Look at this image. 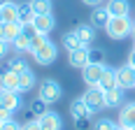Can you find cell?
Listing matches in <instances>:
<instances>
[{
  "label": "cell",
  "mask_w": 135,
  "mask_h": 130,
  "mask_svg": "<svg viewBox=\"0 0 135 130\" xmlns=\"http://www.w3.org/2000/svg\"><path fill=\"white\" fill-rule=\"evenodd\" d=\"M7 44H9V42H5V39H0V61H2V58L7 56V51H9V49H7Z\"/></svg>",
  "instance_id": "cell-33"
},
{
  "label": "cell",
  "mask_w": 135,
  "mask_h": 130,
  "mask_svg": "<svg viewBox=\"0 0 135 130\" xmlns=\"http://www.w3.org/2000/svg\"><path fill=\"white\" fill-rule=\"evenodd\" d=\"M103 72H105V65L103 63H89L84 70H81V79H84L86 86H98Z\"/></svg>",
  "instance_id": "cell-5"
},
{
  "label": "cell",
  "mask_w": 135,
  "mask_h": 130,
  "mask_svg": "<svg viewBox=\"0 0 135 130\" xmlns=\"http://www.w3.org/2000/svg\"><path fill=\"white\" fill-rule=\"evenodd\" d=\"M81 2H84V5H89V7H100V2H103V0H81Z\"/></svg>",
  "instance_id": "cell-35"
},
{
  "label": "cell",
  "mask_w": 135,
  "mask_h": 130,
  "mask_svg": "<svg viewBox=\"0 0 135 130\" xmlns=\"http://www.w3.org/2000/svg\"><path fill=\"white\" fill-rule=\"evenodd\" d=\"M114 126H117V123H114L112 118H98L93 123V130H112Z\"/></svg>",
  "instance_id": "cell-28"
},
{
  "label": "cell",
  "mask_w": 135,
  "mask_h": 130,
  "mask_svg": "<svg viewBox=\"0 0 135 130\" xmlns=\"http://www.w3.org/2000/svg\"><path fill=\"white\" fill-rule=\"evenodd\" d=\"M61 44H63V49H68V51H75V49L84 47V44H81V39H79V35H77L75 30L65 33V35H63V39H61Z\"/></svg>",
  "instance_id": "cell-23"
},
{
  "label": "cell",
  "mask_w": 135,
  "mask_h": 130,
  "mask_svg": "<svg viewBox=\"0 0 135 130\" xmlns=\"http://www.w3.org/2000/svg\"><path fill=\"white\" fill-rule=\"evenodd\" d=\"M33 26H35V30H37V33L49 35V33L56 28V19H54V14H35Z\"/></svg>",
  "instance_id": "cell-8"
},
{
  "label": "cell",
  "mask_w": 135,
  "mask_h": 130,
  "mask_svg": "<svg viewBox=\"0 0 135 130\" xmlns=\"http://www.w3.org/2000/svg\"><path fill=\"white\" fill-rule=\"evenodd\" d=\"M103 91H109V88H114L117 86V70H112L105 65V72H103V77H100V84H98Z\"/></svg>",
  "instance_id": "cell-21"
},
{
  "label": "cell",
  "mask_w": 135,
  "mask_h": 130,
  "mask_svg": "<svg viewBox=\"0 0 135 130\" xmlns=\"http://www.w3.org/2000/svg\"><path fill=\"white\" fill-rule=\"evenodd\" d=\"M119 126L121 128H135V102H128L119 112Z\"/></svg>",
  "instance_id": "cell-13"
},
{
  "label": "cell",
  "mask_w": 135,
  "mask_h": 130,
  "mask_svg": "<svg viewBox=\"0 0 135 130\" xmlns=\"http://www.w3.org/2000/svg\"><path fill=\"white\" fill-rule=\"evenodd\" d=\"M131 35H133V39H135V26H133V33H131Z\"/></svg>",
  "instance_id": "cell-38"
},
{
  "label": "cell",
  "mask_w": 135,
  "mask_h": 130,
  "mask_svg": "<svg viewBox=\"0 0 135 130\" xmlns=\"http://www.w3.org/2000/svg\"><path fill=\"white\" fill-rule=\"evenodd\" d=\"M135 21H131V16H112L109 23L105 26V33H107L112 39H123L133 33Z\"/></svg>",
  "instance_id": "cell-1"
},
{
  "label": "cell",
  "mask_w": 135,
  "mask_h": 130,
  "mask_svg": "<svg viewBox=\"0 0 135 130\" xmlns=\"http://www.w3.org/2000/svg\"><path fill=\"white\" fill-rule=\"evenodd\" d=\"M68 63H70V67L84 70L89 65V47H79L75 51H68Z\"/></svg>",
  "instance_id": "cell-7"
},
{
  "label": "cell",
  "mask_w": 135,
  "mask_h": 130,
  "mask_svg": "<svg viewBox=\"0 0 135 130\" xmlns=\"http://www.w3.org/2000/svg\"><path fill=\"white\" fill-rule=\"evenodd\" d=\"M133 49H135V44H133Z\"/></svg>",
  "instance_id": "cell-42"
},
{
  "label": "cell",
  "mask_w": 135,
  "mask_h": 130,
  "mask_svg": "<svg viewBox=\"0 0 135 130\" xmlns=\"http://www.w3.org/2000/svg\"><path fill=\"white\" fill-rule=\"evenodd\" d=\"M0 126H2V121H0Z\"/></svg>",
  "instance_id": "cell-41"
},
{
  "label": "cell",
  "mask_w": 135,
  "mask_h": 130,
  "mask_svg": "<svg viewBox=\"0 0 135 130\" xmlns=\"http://www.w3.org/2000/svg\"><path fill=\"white\" fill-rule=\"evenodd\" d=\"M37 98H42L47 104H54V102H58L63 98V88H61V84L54 81V79H44L40 84V88H37Z\"/></svg>",
  "instance_id": "cell-2"
},
{
  "label": "cell",
  "mask_w": 135,
  "mask_h": 130,
  "mask_svg": "<svg viewBox=\"0 0 135 130\" xmlns=\"http://www.w3.org/2000/svg\"><path fill=\"white\" fill-rule=\"evenodd\" d=\"M105 7L112 16H128L131 14V2L128 0H107Z\"/></svg>",
  "instance_id": "cell-15"
},
{
  "label": "cell",
  "mask_w": 135,
  "mask_h": 130,
  "mask_svg": "<svg viewBox=\"0 0 135 130\" xmlns=\"http://www.w3.org/2000/svg\"><path fill=\"white\" fill-rule=\"evenodd\" d=\"M0 16H2L5 23H7V21H19V2H16V0H2V5H0Z\"/></svg>",
  "instance_id": "cell-11"
},
{
  "label": "cell",
  "mask_w": 135,
  "mask_h": 130,
  "mask_svg": "<svg viewBox=\"0 0 135 130\" xmlns=\"http://www.w3.org/2000/svg\"><path fill=\"white\" fill-rule=\"evenodd\" d=\"M47 112H49V104L44 102L42 98H37V100H33V102H30V114H33V116L40 118L42 114H47Z\"/></svg>",
  "instance_id": "cell-27"
},
{
  "label": "cell",
  "mask_w": 135,
  "mask_h": 130,
  "mask_svg": "<svg viewBox=\"0 0 135 130\" xmlns=\"http://www.w3.org/2000/svg\"><path fill=\"white\" fill-rule=\"evenodd\" d=\"M75 128L77 130H89V128H93V126L89 123V118H75Z\"/></svg>",
  "instance_id": "cell-31"
},
{
  "label": "cell",
  "mask_w": 135,
  "mask_h": 130,
  "mask_svg": "<svg viewBox=\"0 0 135 130\" xmlns=\"http://www.w3.org/2000/svg\"><path fill=\"white\" fill-rule=\"evenodd\" d=\"M0 93H2V102H0V107L9 109V112H16V109L21 107V93L19 91H2V88H0Z\"/></svg>",
  "instance_id": "cell-12"
},
{
  "label": "cell",
  "mask_w": 135,
  "mask_h": 130,
  "mask_svg": "<svg viewBox=\"0 0 135 130\" xmlns=\"http://www.w3.org/2000/svg\"><path fill=\"white\" fill-rule=\"evenodd\" d=\"M117 86H121L123 91H128V88H135V67L126 63L123 67L117 70Z\"/></svg>",
  "instance_id": "cell-6"
},
{
  "label": "cell",
  "mask_w": 135,
  "mask_h": 130,
  "mask_svg": "<svg viewBox=\"0 0 135 130\" xmlns=\"http://www.w3.org/2000/svg\"><path fill=\"white\" fill-rule=\"evenodd\" d=\"M30 56L35 58V63H40V65H51L56 61V56H58V47H56L51 39H47L40 49H35Z\"/></svg>",
  "instance_id": "cell-4"
},
{
  "label": "cell",
  "mask_w": 135,
  "mask_h": 130,
  "mask_svg": "<svg viewBox=\"0 0 135 130\" xmlns=\"http://www.w3.org/2000/svg\"><path fill=\"white\" fill-rule=\"evenodd\" d=\"M12 114H14V112L5 109V107H0V121H2V123H5V121H9V118H12Z\"/></svg>",
  "instance_id": "cell-32"
},
{
  "label": "cell",
  "mask_w": 135,
  "mask_h": 130,
  "mask_svg": "<svg viewBox=\"0 0 135 130\" xmlns=\"http://www.w3.org/2000/svg\"><path fill=\"white\" fill-rule=\"evenodd\" d=\"M133 130H135V128H133Z\"/></svg>",
  "instance_id": "cell-43"
},
{
  "label": "cell",
  "mask_w": 135,
  "mask_h": 130,
  "mask_svg": "<svg viewBox=\"0 0 135 130\" xmlns=\"http://www.w3.org/2000/svg\"><path fill=\"white\" fill-rule=\"evenodd\" d=\"M0 88L2 91H19V72L14 70H0Z\"/></svg>",
  "instance_id": "cell-9"
},
{
  "label": "cell",
  "mask_w": 135,
  "mask_h": 130,
  "mask_svg": "<svg viewBox=\"0 0 135 130\" xmlns=\"http://www.w3.org/2000/svg\"><path fill=\"white\" fill-rule=\"evenodd\" d=\"M21 30H23V26H21L19 21H7V23L2 21V39L9 42V44L21 35Z\"/></svg>",
  "instance_id": "cell-16"
},
{
  "label": "cell",
  "mask_w": 135,
  "mask_h": 130,
  "mask_svg": "<svg viewBox=\"0 0 135 130\" xmlns=\"http://www.w3.org/2000/svg\"><path fill=\"white\" fill-rule=\"evenodd\" d=\"M37 123L42 126V130H63V118L58 116L56 112H47V114H42L40 118H37Z\"/></svg>",
  "instance_id": "cell-10"
},
{
  "label": "cell",
  "mask_w": 135,
  "mask_h": 130,
  "mask_svg": "<svg viewBox=\"0 0 135 130\" xmlns=\"http://www.w3.org/2000/svg\"><path fill=\"white\" fill-rule=\"evenodd\" d=\"M81 98H84V102L89 104V109H91L93 114L107 107V104H105V91H103L100 86H89L86 93H84Z\"/></svg>",
  "instance_id": "cell-3"
},
{
  "label": "cell",
  "mask_w": 135,
  "mask_h": 130,
  "mask_svg": "<svg viewBox=\"0 0 135 130\" xmlns=\"http://www.w3.org/2000/svg\"><path fill=\"white\" fill-rule=\"evenodd\" d=\"M105 51L103 49H89V63H103Z\"/></svg>",
  "instance_id": "cell-29"
},
{
  "label": "cell",
  "mask_w": 135,
  "mask_h": 130,
  "mask_svg": "<svg viewBox=\"0 0 135 130\" xmlns=\"http://www.w3.org/2000/svg\"><path fill=\"white\" fill-rule=\"evenodd\" d=\"M33 19H35V12L30 7V2H19V23L28 26V23H33Z\"/></svg>",
  "instance_id": "cell-22"
},
{
  "label": "cell",
  "mask_w": 135,
  "mask_h": 130,
  "mask_svg": "<svg viewBox=\"0 0 135 130\" xmlns=\"http://www.w3.org/2000/svg\"><path fill=\"white\" fill-rule=\"evenodd\" d=\"M30 39H33V37H30V35H26V33L21 30V35L12 42L14 51H16V53H30Z\"/></svg>",
  "instance_id": "cell-24"
},
{
  "label": "cell",
  "mask_w": 135,
  "mask_h": 130,
  "mask_svg": "<svg viewBox=\"0 0 135 130\" xmlns=\"http://www.w3.org/2000/svg\"><path fill=\"white\" fill-rule=\"evenodd\" d=\"M21 130H42V126L37 123V121H30V123H26Z\"/></svg>",
  "instance_id": "cell-34"
},
{
  "label": "cell",
  "mask_w": 135,
  "mask_h": 130,
  "mask_svg": "<svg viewBox=\"0 0 135 130\" xmlns=\"http://www.w3.org/2000/svg\"><path fill=\"white\" fill-rule=\"evenodd\" d=\"M121 102H123V88L121 86H114V88L105 91V104L107 107H119Z\"/></svg>",
  "instance_id": "cell-20"
},
{
  "label": "cell",
  "mask_w": 135,
  "mask_h": 130,
  "mask_svg": "<svg viewBox=\"0 0 135 130\" xmlns=\"http://www.w3.org/2000/svg\"><path fill=\"white\" fill-rule=\"evenodd\" d=\"M112 130H123V128H121V126H119V123H117V126H114V128H112Z\"/></svg>",
  "instance_id": "cell-37"
},
{
  "label": "cell",
  "mask_w": 135,
  "mask_h": 130,
  "mask_svg": "<svg viewBox=\"0 0 135 130\" xmlns=\"http://www.w3.org/2000/svg\"><path fill=\"white\" fill-rule=\"evenodd\" d=\"M70 116L72 118H91L93 112L89 109V104L84 102V98H77V100H72V104H70Z\"/></svg>",
  "instance_id": "cell-14"
},
{
  "label": "cell",
  "mask_w": 135,
  "mask_h": 130,
  "mask_svg": "<svg viewBox=\"0 0 135 130\" xmlns=\"http://www.w3.org/2000/svg\"><path fill=\"white\" fill-rule=\"evenodd\" d=\"M123 130H133V128H123Z\"/></svg>",
  "instance_id": "cell-39"
},
{
  "label": "cell",
  "mask_w": 135,
  "mask_h": 130,
  "mask_svg": "<svg viewBox=\"0 0 135 130\" xmlns=\"http://www.w3.org/2000/svg\"><path fill=\"white\" fill-rule=\"evenodd\" d=\"M0 23H2V16H0Z\"/></svg>",
  "instance_id": "cell-40"
},
{
  "label": "cell",
  "mask_w": 135,
  "mask_h": 130,
  "mask_svg": "<svg viewBox=\"0 0 135 130\" xmlns=\"http://www.w3.org/2000/svg\"><path fill=\"white\" fill-rule=\"evenodd\" d=\"M35 14H51V0H30Z\"/></svg>",
  "instance_id": "cell-26"
},
{
  "label": "cell",
  "mask_w": 135,
  "mask_h": 130,
  "mask_svg": "<svg viewBox=\"0 0 135 130\" xmlns=\"http://www.w3.org/2000/svg\"><path fill=\"white\" fill-rule=\"evenodd\" d=\"M5 67H9L14 72H23V70H28V63H26V58H23V53H16V56H12V58L7 61Z\"/></svg>",
  "instance_id": "cell-25"
},
{
  "label": "cell",
  "mask_w": 135,
  "mask_h": 130,
  "mask_svg": "<svg viewBox=\"0 0 135 130\" xmlns=\"http://www.w3.org/2000/svg\"><path fill=\"white\" fill-rule=\"evenodd\" d=\"M75 33L79 35V39H81L84 47L93 44V39H95V26H91V23H79V26L75 28Z\"/></svg>",
  "instance_id": "cell-18"
},
{
  "label": "cell",
  "mask_w": 135,
  "mask_h": 130,
  "mask_svg": "<svg viewBox=\"0 0 135 130\" xmlns=\"http://www.w3.org/2000/svg\"><path fill=\"white\" fill-rule=\"evenodd\" d=\"M109 19H112V14L107 12V7H93V12H91V26L105 28L109 23Z\"/></svg>",
  "instance_id": "cell-17"
},
{
  "label": "cell",
  "mask_w": 135,
  "mask_h": 130,
  "mask_svg": "<svg viewBox=\"0 0 135 130\" xmlns=\"http://www.w3.org/2000/svg\"><path fill=\"white\" fill-rule=\"evenodd\" d=\"M128 65H131V67H135V49L128 53Z\"/></svg>",
  "instance_id": "cell-36"
},
{
  "label": "cell",
  "mask_w": 135,
  "mask_h": 130,
  "mask_svg": "<svg viewBox=\"0 0 135 130\" xmlns=\"http://www.w3.org/2000/svg\"><path fill=\"white\" fill-rule=\"evenodd\" d=\"M35 84H37V79H35V74H33V70L19 72V93H28Z\"/></svg>",
  "instance_id": "cell-19"
},
{
  "label": "cell",
  "mask_w": 135,
  "mask_h": 130,
  "mask_svg": "<svg viewBox=\"0 0 135 130\" xmlns=\"http://www.w3.org/2000/svg\"><path fill=\"white\" fill-rule=\"evenodd\" d=\"M21 128H23V126H19V123H16L14 118H9V121H5V123L0 126V130H21Z\"/></svg>",
  "instance_id": "cell-30"
}]
</instances>
